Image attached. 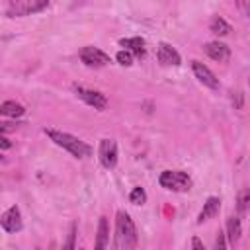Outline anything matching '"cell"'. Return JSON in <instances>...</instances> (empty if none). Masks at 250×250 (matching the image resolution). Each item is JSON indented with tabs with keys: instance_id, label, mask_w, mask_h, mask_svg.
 Returning a JSON list of instances; mask_svg holds the SVG:
<instances>
[{
	"instance_id": "cell-1",
	"label": "cell",
	"mask_w": 250,
	"mask_h": 250,
	"mask_svg": "<svg viewBox=\"0 0 250 250\" xmlns=\"http://www.w3.org/2000/svg\"><path fill=\"white\" fill-rule=\"evenodd\" d=\"M137 246V229L129 213L117 211L115 219V248L119 250H133Z\"/></svg>"
},
{
	"instance_id": "cell-2",
	"label": "cell",
	"mask_w": 250,
	"mask_h": 250,
	"mask_svg": "<svg viewBox=\"0 0 250 250\" xmlns=\"http://www.w3.org/2000/svg\"><path fill=\"white\" fill-rule=\"evenodd\" d=\"M45 135L59 146H62L64 150H68L72 156L76 158H86L92 154V146L86 145L84 141H80L78 137L70 135V133H62V131H57V129H45Z\"/></svg>"
},
{
	"instance_id": "cell-3",
	"label": "cell",
	"mask_w": 250,
	"mask_h": 250,
	"mask_svg": "<svg viewBox=\"0 0 250 250\" xmlns=\"http://www.w3.org/2000/svg\"><path fill=\"white\" fill-rule=\"evenodd\" d=\"M158 184L172 191H188L191 188V178L182 170H164L158 176Z\"/></svg>"
},
{
	"instance_id": "cell-4",
	"label": "cell",
	"mask_w": 250,
	"mask_h": 250,
	"mask_svg": "<svg viewBox=\"0 0 250 250\" xmlns=\"http://www.w3.org/2000/svg\"><path fill=\"white\" fill-rule=\"evenodd\" d=\"M74 94L82 102L92 105L94 109H105V105H107V100L102 92H96V90H90V88H84V86H74Z\"/></svg>"
},
{
	"instance_id": "cell-5",
	"label": "cell",
	"mask_w": 250,
	"mask_h": 250,
	"mask_svg": "<svg viewBox=\"0 0 250 250\" xmlns=\"http://www.w3.org/2000/svg\"><path fill=\"white\" fill-rule=\"evenodd\" d=\"M98 156L105 168H113L117 164V143L113 139H102L100 148H98Z\"/></svg>"
},
{
	"instance_id": "cell-6",
	"label": "cell",
	"mask_w": 250,
	"mask_h": 250,
	"mask_svg": "<svg viewBox=\"0 0 250 250\" xmlns=\"http://www.w3.org/2000/svg\"><path fill=\"white\" fill-rule=\"evenodd\" d=\"M80 61L86 66H105L109 62V55H105L98 47H84L80 49Z\"/></svg>"
},
{
	"instance_id": "cell-7",
	"label": "cell",
	"mask_w": 250,
	"mask_h": 250,
	"mask_svg": "<svg viewBox=\"0 0 250 250\" xmlns=\"http://www.w3.org/2000/svg\"><path fill=\"white\" fill-rule=\"evenodd\" d=\"M191 68H193L195 78H197L203 86H207V88H211V90H219V80H217V76H215L203 62H199V61H191Z\"/></svg>"
},
{
	"instance_id": "cell-8",
	"label": "cell",
	"mask_w": 250,
	"mask_h": 250,
	"mask_svg": "<svg viewBox=\"0 0 250 250\" xmlns=\"http://www.w3.org/2000/svg\"><path fill=\"white\" fill-rule=\"evenodd\" d=\"M0 225H2V229L4 230H8V232H18V230H21V213H20V209L16 207V205H12L10 209H6L4 213H2V217H0Z\"/></svg>"
},
{
	"instance_id": "cell-9",
	"label": "cell",
	"mask_w": 250,
	"mask_h": 250,
	"mask_svg": "<svg viewBox=\"0 0 250 250\" xmlns=\"http://www.w3.org/2000/svg\"><path fill=\"white\" fill-rule=\"evenodd\" d=\"M156 57H158V62H162V64H166V66H178L180 64V53L172 47V45H168V43H160L158 45V53H156Z\"/></svg>"
},
{
	"instance_id": "cell-10",
	"label": "cell",
	"mask_w": 250,
	"mask_h": 250,
	"mask_svg": "<svg viewBox=\"0 0 250 250\" xmlns=\"http://www.w3.org/2000/svg\"><path fill=\"white\" fill-rule=\"evenodd\" d=\"M203 49H205V53H207L213 61H219V62H225V61H229V57H230L229 47H227L225 43H219V41H211V43H207Z\"/></svg>"
},
{
	"instance_id": "cell-11",
	"label": "cell",
	"mask_w": 250,
	"mask_h": 250,
	"mask_svg": "<svg viewBox=\"0 0 250 250\" xmlns=\"http://www.w3.org/2000/svg\"><path fill=\"white\" fill-rule=\"evenodd\" d=\"M219 207H221V201H219V197H209V199L203 203V209L199 211L197 223H203V221H207V219L215 217V215H217V211H219Z\"/></svg>"
},
{
	"instance_id": "cell-12",
	"label": "cell",
	"mask_w": 250,
	"mask_h": 250,
	"mask_svg": "<svg viewBox=\"0 0 250 250\" xmlns=\"http://www.w3.org/2000/svg\"><path fill=\"white\" fill-rule=\"evenodd\" d=\"M121 47H125L127 51L135 53L137 57H143L145 55V41L141 37H129V39H121L119 41Z\"/></svg>"
},
{
	"instance_id": "cell-13",
	"label": "cell",
	"mask_w": 250,
	"mask_h": 250,
	"mask_svg": "<svg viewBox=\"0 0 250 250\" xmlns=\"http://www.w3.org/2000/svg\"><path fill=\"white\" fill-rule=\"evenodd\" d=\"M109 242V227H107V219L100 217L98 223V238H96V248H105Z\"/></svg>"
},
{
	"instance_id": "cell-14",
	"label": "cell",
	"mask_w": 250,
	"mask_h": 250,
	"mask_svg": "<svg viewBox=\"0 0 250 250\" xmlns=\"http://www.w3.org/2000/svg\"><path fill=\"white\" fill-rule=\"evenodd\" d=\"M23 105L16 104V102H4L0 104V117H20L23 115Z\"/></svg>"
},
{
	"instance_id": "cell-15",
	"label": "cell",
	"mask_w": 250,
	"mask_h": 250,
	"mask_svg": "<svg viewBox=\"0 0 250 250\" xmlns=\"http://www.w3.org/2000/svg\"><path fill=\"white\" fill-rule=\"evenodd\" d=\"M240 234H242L240 219L238 217H229V221H227V236H229V240L234 244L240 238Z\"/></svg>"
},
{
	"instance_id": "cell-16",
	"label": "cell",
	"mask_w": 250,
	"mask_h": 250,
	"mask_svg": "<svg viewBox=\"0 0 250 250\" xmlns=\"http://www.w3.org/2000/svg\"><path fill=\"white\" fill-rule=\"evenodd\" d=\"M211 31H213L215 35L223 37V35H229V33H230V25H229L223 18H215V20L211 21Z\"/></svg>"
},
{
	"instance_id": "cell-17",
	"label": "cell",
	"mask_w": 250,
	"mask_h": 250,
	"mask_svg": "<svg viewBox=\"0 0 250 250\" xmlns=\"http://www.w3.org/2000/svg\"><path fill=\"white\" fill-rule=\"evenodd\" d=\"M129 201L135 203V205H143L146 201V193L143 188H133L131 193H129Z\"/></svg>"
},
{
	"instance_id": "cell-18",
	"label": "cell",
	"mask_w": 250,
	"mask_h": 250,
	"mask_svg": "<svg viewBox=\"0 0 250 250\" xmlns=\"http://www.w3.org/2000/svg\"><path fill=\"white\" fill-rule=\"evenodd\" d=\"M115 59H117V62H119V64H123V66H129V64H133V53H131V51H127V49L119 51Z\"/></svg>"
},
{
	"instance_id": "cell-19",
	"label": "cell",
	"mask_w": 250,
	"mask_h": 250,
	"mask_svg": "<svg viewBox=\"0 0 250 250\" xmlns=\"http://www.w3.org/2000/svg\"><path fill=\"white\" fill-rule=\"evenodd\" d=\"M47 4H49V0H35V2H33V4H29V6H27L23 12H31V14H33V12H39V10H43Z\"/></svg>"
},
{
	"instance_id": "cell-20",
	"label": "cell",
	"mask_w": 250,
	"mask_h": 250,
	"mask_svg": "<svg viewBox=\"0 0 250 250\" xmlns=\"http://www.w3.org/2000/svg\"><path fill=\"white\" fill-rule=\"evenodd\" d=\"M74 234H76V225H70V232H68V242L64 244L66 248H74Z\"/></svg>"
},
{
	"instance_id": "cell-21",
	"label": "cell",
	"mask_w": 250,
	"mask_h": 250,
	"mask_svg": "<svg viewBox=\"0 0 250 250\" xmlns=\"http://www.w3.org/2000/svg\"><path fill=\"white\" fill-rule=\"evenodd\" d=\"M10 146H12V143L0 133V150H6V148H10Z\"/></svg>"
},
{
	"instance_id": "cell-22",
	"label": "cell",
	"mask_w": 250,
	"mask_h": 250,
	"mask_svg": "<svg viewBox=\"0 0 250 250\" xmlns=\"http://www.w3.org/2000/svg\"><path fill=\"white\" fill-rule=\"evenodd\" d=\"M215 246H217V248H227V242H225V234H223V232H219V236H217V242H215Z\"/></svg>"
},
{
	"instance_id": "cell-23",
	"label": "cell",
	"mask_w": 250,
	"mask_h": 250,
	"mask_svg": "<svg viewBox=\"0 0 250 250\" xmlns=\"http://www.w3.org/2000/svg\"><path fill=\"white\" fill-rule=\"evenodd\" d=\"M191 246H193V248H197V250H203V244H201V240H199V238H193V240H191Z\"/></svg>"
},
{
	"instance_id": "cell-24",
	"label": "cell",
	"mask_w": 250,
	"mask_h": 250,
	"mask_svg": "<svg viewBox=\"0 0 250 250\" xmlns=\"http://www.w3.org/2000/svg\"><path fill=\"white\" fill-rule=\"evenodd\" d=\"M14 123H0V131H12Z\"/></svg>"
},
{
	"instance_id": "cell-25",
	"label": "cell",
	"mask_w": 250,
	"mask_h": 250,
	"mask_svg": "<svg viewBox=\"0 0 250 250\" xmlns=\"http://www.w3.org/2000/svg\"><path fill=\"white\" fill-rule=\"evenodd\" d=\"M14 2H18V0H14Z\"/></svg>"
}]
</instances>
